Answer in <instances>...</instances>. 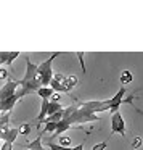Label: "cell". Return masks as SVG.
<instances>
[{
  "mask_svg": "<svg viewBox=\"0 0 143 150\" xmlns=\"http://www.w3.org/2000/svg\"><path fill=\"white\" fill-rule=\"evenodd\" d=\"M24 60H26V74H24V78L20 81V89L16 91L18 98H23V97H26V95L32 94V92H37L42 87L39 74H37V65H34L27 55L24 57Z\"/></svg>",
  "mask_w": 143,
  "mask_h": 150,
  "instance_id": "6da1fadb",
  "label": "cell"
},
{
  "mask_svg": "<svg viewBox=\"0 0 143 150\" xmlns=\"http://www.w3.org/2000/svg\"><path fill=\"white\" fill-rule=\"evenodd\" d=\"M63 52H55L53 55H50L45 62H40L37 65V74H39L40 84L42 87H48V84L52 82L53 79V71H52V63L55 62V58H58Z\"/></svg>",
  "mask_w": 143,
  "mask_h": 150,
  "instance_id": "7a4b0ae2",
  "label": "cell"
},
{
  "mask_svg": "<svg viewBox=\"0 0 143 150\" xmlns=\"http://www.w3.org/2000/svg\"><path fill=\"white\" fill-rule=\"evenodd\" d=\"M97 120H100V116H97V115H93V113H88V111H85L84 108H81L79 105H77V108L74 110V113H72V115L63 118V121H66L69 126H74V124L92 123V121H97Z\"/></svg>",
  "mask_w": 143,
  "mask_h": 150,
  "instance_id": "3957f363",
  "label": "cell"
},
{
  "mask_svg": "<svg viewBox=\"0 0 143 150\" xmlns=\"http://www.w3.org/2000/svg\"><path fill=\"white\" fill-rule=\"evenodd\" d=\"M125 92H127L125 87H121L119 91H117L116 95H113L111 98H108V102H109V111H111V113H114V111H119V107H121L122 103H130V102L133 100V97L124 98Z\"/></svg>",
  "mask_w": 143,
  "mask_h": 150,
  "instance_id": "277c9868",
  "label": "cell"
},
{
  "mask_svg": "<svg viewBox=\"0 0 143 150\" xmlns=\"http://www.w3.org/2000/svg\"><path fill=\"white\" fill-rule=\"evenodd\" d=\"M111 132L119 134V136H125V123L121 115V111H114L111 113Z\"/></svg>",
  "mask_w": 143,
  "mask_h": 150,
  "instance_id": "5b68a950",
  "label": "cell"
},
{
  "mask_svg": "<svg viewBox=\"0 0 143 150\" xmlns=\"http://www.w3.org/2000/svg\"><path fill=\"white\" fill-rule=\"evenodd\" d=\"M18 89H20V81H16V79H15V81L13 79H8L7 84L0 89V102H5L7 98L13 97Z\"/></svg>",
  "mask_w": 143,
  "mask_h": 150,
  "instance_id": "8992f818",
  "label": "cell"
},
{
  "mask_svg": "<svg viewBox=\"0 0 143 150\" xmlns=\"http://www.w3.org/2000/svg\"><path fill=\"white\" fill-rule=\"evenodd\" d=\"M18 136H20V131H18V127H8V129H5L4 134H2V140L13 145V142L16 140Z\"/></svg>",
  "mask_w": 143,
  "mask_h": 150,
  "instance_id": "52a82bcc",
  "label": "cell"
},
{
  "mask_svg": "<svg viewBox=\"0 0 143 150\" xmlns=\"http://www.w3.org/2000/svg\"><path fill=\"white\" fill-rule=\"evenodd\" d=\"M48 105H50V100H42L40 111H39V115L36 116V121H37V123H40V121H43V120L47 118V113H48Z\"/></svg>",
  "mask_w": 143,
  "mask_h": 150,
  "instance_id": "ba28073f",
  "label": "cell"
},
{
  "mask_svg": "<svg viewBox=\"0 0 143 150\" xmlns=\"http://www.w3.org/2000/svg\"><path fill=\"white\" fill-rule=\"evenodd\" d=\"M42 134H43V131L39 134V137H37L36 140H32V142H29V144H26V150H43V145H42Z\"/></svg>",
  "mask_w": 143,
  "mask_h": 150,
  "instance_id": "9c48e42d",
  "label": "cell"
},
{
  "mask_svg": "<svg viewBox=\"0 0 143 150\" xmlns=\"http://www.w3.org/2000/svg\"><path fill=\"white\" fill-rule=\"evenodd\" d=\"M48 87L52 89L53 92H66V94H69V91H68V87H66L63 82H58V81H55V79H52V82L48 84Z\"/></svg>",
  "mask_w": 143,
  "mask_h": 150,
  "instance_id": "30bf717a",
  "label": "cell"
},
{
  "mask_svg": "<svg viewBox=\"0 0 143 150\" xmlns=\"http://www.w3.org/2000/svg\"><path fill=\"white\" fill-rule=\"evenodd\" d=\"M36 94L39 95V97L42 98V100H50V98H52V95L55 94V92H53L50 87H40L39 91L36 92Z\"/></svg>",
  "mask_w": 143,
  "mask_h": 150,
  "instance_id": "8fae6325",
  "label": "cell"
},
{
  "mask_svg": "<svg viewBox=\"0 0 143 150\" xmlns=\"http://www.w3.org/2000/svg\"><path fill=\"white\" fill-rule=\"evenodd\" d=\"M8 123H10V111L0 113V129L2 131L8 129Z\"/></svg>",
  "mask_w": 143,
  "mask_h": 150,
  "instance_id": "7c38bea8",
  "label": "cell"
},
{
  "mask_svg": "<svg viewBox=\"0 0 143 150\" xmlns=\"http://www.w3.org/2000/svg\"><path fill=\"white\" fill-rule=\"evenodd\" d=\"M63 110V105L60 103V102H50L48 105V113H47V116H52V115L58 113V111Z\"/></svg>",
  "mask_w": 143,
  "mask_h": 150,
  "instance_id": "4fadbf2b",
  "label": "cell"
},
{
  "mask_svg": "<svg viewBox=\"0 0 143 150\" xmlns=\"http://www.w3.org/2000/svg\"><path fill=\"white\" fill-rule=\"evenodd\" d=\"M63 84H64L66 87H68V91H71V89L74 87L76 84H77V78H76V76H68V78H64Z\"/></svg>",
  "mask_w": 143,
  "mask_h": 150,
  "instance_id": "5bb4252c",
  "label": "cell"
},
{
  "mask_svg": "<svg viewBox=\"0 0 143 150\" xmlns=\"http://www.w3.org/2000/svg\"><path fill=\"white\" fill-rule=\"evenodd\" d=\"M132 79H133V76L129 69L122 71V74H121V82H122V84H129V82H132Z\"/></svg>",
  "mask_w": 143,
  "mask_h": 150,
  "instance_id": "9a60e30c",
  "label": "cell"
},
{
  "mask_svg": "<svg viewBox=\"0 0 143 150\" xmlns=\"http://www.w3.org/2000/svg\"><path fill=\"white\" fill-rule=\"evenodd\" d=\"M18 131H20V134H23V136H29L31 134V124L29 123H23L18 126Z\"/></svg>",
  "mask_w": 143,
  "mask_h": 150,
  "instance_id": "2e32d148",
  "label": "cell"
},
{
  "mask_svg": "<svg viewBox=\"0 0 143 150\" xmlns=\"http://www.w3.org/2000/svg\"><path fill=\"white\" fill-rule=\"evenodd\" d=\"M58 145L61 147H71V139L68 136H60L58 137Z\"/></svg>",
  "mask_w": 143,
  "mask_h": 150,
  "instance_id": "e0dca14e",
  "label": "cell"
},
{
  "mask_svg": "<svg viewBox=\"0 0 143 150\" xmlns=\"http://www.w3.org/2000/svg\"><path fill=\"white\" fill-rule=\"evenodd\" d=\"M76 57L79 58V63H81L82 73H87V68H85V63H84V57H85V53H84V52H76Z\"/></svg>",
  "mask_w": 143,
  "mask_h": 150,
  "instance_id": "ac0fdd59",
  "label": "cell"
},
{
  "mask_svg": "<svg viewBox=\"0 0 143 150\" xmlns=\"http://www.w3.org/2000/svg\"><path fill=\"white\" fill-rule=\"evenodd\" d=\"M47 147L52 150H72V147H61L58 144H53V142H47Z\"/></svg>",
  "mask_w": 143,
  "mask_h": 150,
  "instance_id": "d6986e66",
  "label": "cell"
},
{
  "mask_svg": "<svg viewBox=\"0 0 143 150\" xmlns=\"http://www.w3.org/2000/svg\"><path fill=\"white\" fill-rule=\"evenodd\" d=\"M142 144H143V140H142V137H140V136L133 137V142H132V149H133V150H137V149H138V147H142Z\"/></svg>",
  "mask_w": 143,
  "mask_h": 150,
  "instance_id": "ffe728a7",
  "label": "cell"
},
{
  "mask_svg": "<svg viewBox=\"0 0 143 150\" xmlns=\"http://www.w3.org/2000/svg\"><path fill=\"white\" fill-rule=\"evenodd\" d=\"M108 147V140H103V142H98L92 147V150H104Z\"/></svg>",
  "mask_w": 143,
  "mask_h": 150,
  "instance_id": "44dd1931",
  "label": "cell"
},
{
  "mask_svg": "<svg viewBox=\"0 0 143 150\" xmlns=\"http://www.w3.org/2000/svg\"><path fill=\"white\" fill-rule=\"evenodd\" d=\"M55 129H56V123H47L43 132H55Z\"/></svg>",
  "mask_w": 143,
  "mask_h": 150,
  "instance_id": "7402d4cb",
  "label": "cell"
},
{
  "mask_svg": "<svg viewBox=\"0 0 143 150\" xmlns=\"http://www.w3.org/2000/svg\"><path fill=\"white\" fill-rule=\"evenodd\" d=\"M2 79H5V81L10 79V74H8V71L5 68H0V81H2Z\"/></svg>",
  "mask_w": 143,
  "mask_h": 150,
  "instance_id": "603a6c76",
  "label": "cell"
},
{
  "mask_svg": "<svg viewBox=\"0 0 143 150\" xmlns=\"http://www.w3.org/2000/svg\"><path fill=\"white\" fill-rule=\"evenodd\" d=\"M11 149H13V145H11V144L4 142V145H2V149H0V150H11Z\"/></svg>",
  "mask_w": 143,
  "mask_h": 150,
  "instance_id": "cb8c5ba5",
  "label": "cell"
},
{
  "mask_svg": "<svg viewBox=\"0 0 143 150\" xmlns=\"http://www.w3.org/2000/svg\"><path fill=\"white\" fill-rule=\"evenodd\" d=\"M50 102H60V94H58V92H55V94L52 95V100H50Z\"/></svg>",
  "mask_w": 143,
  "mask_h": 150,
  "instance_id": "d4e9b609",
  "label": "cell"
},
{
  "mask_svg": "<svg viewBox=\"0 0 143 150\" xmlns=\"http://www.w3.org/2000/svg\"><path fill=\"white\" fill-rule=\"evenodd\" d=\"M72 150H84V144H79V145L72 147Z\"/></svg>",
  "mask_w": 143,
  "mask_h": 150,
  "instance_id": "484cf974",
  "label": "cell"
}]
</instances>
